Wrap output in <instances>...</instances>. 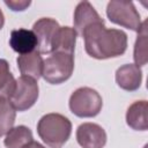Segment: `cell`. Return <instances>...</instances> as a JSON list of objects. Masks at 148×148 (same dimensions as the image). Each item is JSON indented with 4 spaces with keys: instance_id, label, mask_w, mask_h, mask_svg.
<instances>
[{
    "instance_id": "6da1fadb",
    "label": "cell",
    "mask_w": 148,
    "mask_h": 148,
    "mask_svg": "<svg viewBox=\"0 0 148 148\" xmlns=\"http://www.w3.org/2000/svg\"><path fill=\"white\" fill-rule=\"evenodd\" d=\"M82 37L86 52L95 59L116 58L124 54L127 49V35L123 30L106 29L104 21L87 27Z\"/></svg>"
},
{
    "instance_id": "7a4b0ae2",
    "label": "cell",
    "mask_w": 148,
    "mask_h": 148,
    "mask_svg": "<svg viewBox=\"0 0 148 148\" xmlns=\"http://www.w3.org/2000/svg\"><path fill=\"white\" fill-rule=\"evenodd\" d=\"M37 133L49 147L60 148L71 136L72 123L60 113H47L39 119Z\"/></svg>"
},
{
    "instance_id": "3957f363",
    "label": "cell",
    "mask_w": 148,
    "mask_h": 148,
    "mask_svg": "<svg viewBox=\"0 0 148 148\" xmlns=\"http://www.w3.org/2000/svg\"><path fill=\"white\" fill-rule=\"evenodd\" d=\"M74 71V57L69 53L53 52L44 60L42 76L51 84H60L67 81Z\"/></svg>"
},
{
    "instance_id": "277c9868",
    "label": "cell",
    "mask_w": 148,
    "mask_h": 148,
    "mask_svg": "<svg viewBox=\"0 0 148 148\" xmlns=\"http://www.w3.org/2000/svg\"><path fill=\"white\" fill-rule=\"evenodd\" d=\"M102 97L96 90L89 87L76 89L69 97L71 111L81 118H90L97 116L102 110Z\"/></svg>"
},
{
    "instance_id": "5b68a950",
    "label": "cell",
    "mask_w": 148,
    "mask_h": 148,
    "mask_svg": "<svg viewBox=\"0 0 148 148\" xmlns=\"http://www.w3.org/2000/svg\"><path fill=\"white\" fill-rule=\"evenodd\" d=\"M106 15L112 23L133 31H139L141 27L140 14L131 1H110L106 7Z\"/></svg>"
},
{
    "instance_id": "8992f818",
    "label": "cell",
    "mask_w": 148,
    "mask_h": 148,
    "mask_svg": "<svg viewBox=\"0 0 148 148\" xmlns=\"http://www.w3.org/2000/svg\"><path fill=\"white\" fill-rule=\"evenodd\" d=\"M38 83L36 80L21 76L16 80L15 88L8 101L15 111H25L30 109L38 98Z\"/></svg>"
},
{
    "instance_id": "52a82bcc",
    "label": "cell",
    "mask_w": 148,
    "mask_h": 148,
    "mask_svg": "<svg viewBox=\"0 0 148 148\" xmlns=\"http://www.w3.org/2000/svg\"><path fill=\"white\" fill-rule=\"evenodd\" d=\"M59 28V23L50 17H42L34 23L32 31L37 37V51L39 53H51L52 40Z\"/></svg>"
},
{
    "instance_id": "ba28073f",
    "label": "cell",
    "mask_w": 148,
    "mask_h": 148,
    "mask_svg": "<svg viewBox=\"0 0 148 148\" xmlns=\"http://www.w3.org/2000/svg\"><path fill=\"white\" fill-rule=\"evenodd\" d=\"M76 140L82 148H103L106 143V133L97 124L83 123L76 130Z\"/></svg>"
},
{
    "instance_id": "9c48e42d",
    "label": "cell",
    "mask_w": 148,
    "mask_h": 148,
    "mask_svg": "<svg viewBox=\"0 0 148 148\" xmlns=\"http://www.w3.org/2000/svg\"><path fill=\"white\" fill-rule=\"evenodd\" d=\"M142 81V72L134 64H126L119 67L116 72L117 84L127 91H134L140 88Z\"/></svg>"
},
{
    "instance_id": "30bf717a",
    "label": "cell",
    "mask_w": 148,
    "mask_h": 148,
    "mask_svg": "<svg viewBox=\"0 0 148 148\" xmlns=\"http://www.w3.org/2000/svg\"><path fill=\"white\" fill-rule=\"evenodd\" d=\"M9 45L12 49L22 54H28L35 51L37 47V37L32 30L16 29L13 30L9 38Z\"/></svg>"
},
{
    "instance_id": "8fae6325",
    "label": "cell",
    "mask_w": 148,
    "mask_h": 148,
    "mask_svg": "<svg viewBox=\"0 0 148 148\" xmlns=\"http://www.w3.org/2000/svg\"><path fill=\"white\" fill-rule=\"evenodd\" d=\"M103 21L95 8L88 1H81L74 12V30L82 36L83 30L95 22Z\"/></svg>"
},
{
    "instance_id": "7c38bea8",
    "label": "cell",
    "mask_w": 148,
    "mask_h": 148,
    "mask_svg": "<svg viewBox=\"0 0 148 148\" xmlns=\"http://www.w3.org/2000/svg\"><path fill=\"white\" fill-rule=\"evenodd\" d=\"M16 61L22 76H28L34 80H38L42 76L44 60L38 51L18 56Z\"/></svg>"
},
{
    "instance_id": "4fadbf2b",
    "label": "cell",
    "mask_w": 148,
    "mask_h": 148,
    "mask_svg": "<svg viewBox=\"0 0 148 148\" xmlns=\"http://www.w3.org/2000/svg\"><path fill=\"white\" fill-rule=\"evenodd\" d=\"M77 34L71 27H60L52 40L51 53L53 52H64L74 54L75 43Z\"/></svg>"
},
{
    "instance_id": "5bb4252c",
    "label": "cell",
    "mask_w": 148,
    "mask_h": 148,
    "mask_svg": "<svg viewBox=\"0 0 148 148\" xmlns=\"http://www.w3.org/2000/svg\"><path fill=\"white\" fill-rule=\"evenodd\" d=\"M148 103L147 101L134 102L126 112L127 125L135 131H147L148 128Z\"/></svg>"
},
{
    "instance_id": "9a60e30c",
    "label": "cell",
    "mask_w": 148,
    "mask_h": 148,
    "mask_svg": "<svg viewBox=\"0 0 148 148\" xmlns=\"http://www.w3.org/2000/svg\"><path fill=\"white\" fill-rule=\"evenodd\" d=\"M32 133L31 131L23 125L13 127L6 135L3 141L7 148H22L28 142L32 141Z\"/></svg>"
},
{
    "instance_id": "2e32d148",
    "label": "cell",
    "mask_w": 148,
    "mask_h": 148,
    "mask_svg": "<svg viewBox=\"0 0 148 148\" xmlns=\"http://www.w3.org/2000/svg\"><path fill=\"white\" fill-rule=\"evenodd\" d=\"M133 58L135 61V66L138 67L147 64V21L141 23V27L138 31Z\"/></svg>"
},
{
    "instance_id": "e0dca14e",
    "label": "cell",
    "mask_w": 148,
    "mask_h": 148,
    "mask_svg": "<svg viewBox=\"0 0 148 148\" xmlns=\"http://www.w3.org/2000/svg\"><path fill=\"white\" fill-rule=\"evenodd\" d=\"M16 112L8 98H0V136L7 134L15 123Z\"/></svg>"
},
{
    "instance_id": "ac0fdd59",
    "label": "cell",
    "mask_w": 148,
    "mask_h": 148,
    "mask_svg": "<svg viewBox=\"0 0 148 148\" xmlns=\"http://www.w3.org/2000/svg\"><path fill=\"white\" fill-rule=\"evenodd\" d=\"M15 79L9 71V65L7 60L0 59V98H9L14 88Z\"/></svg>"
},
{
    "instance_id": "d6986e66",
    "label": "cell",
    "mask_w": 148,
    "mask_h": 148,
    "mask_svg": "<svg viewBox=\"0 0 148 148\" xmlns=\"http://www.w3.org/2000/svg\"><path fill=\"white\" fill-rule=\"evenodd\" d=\"M5 3L9 7V8H12V10H14V12H22V10H24L27 7H29V5L31 3L29 0L28 1H8V0H6L5 1Z\"/></svg>"
},
{
    "instance_id": "ffe728a7",
    "label": "cell",
    "mask_w": 148,
    "mask_h": 148,
    "mask_svg": "<svg viewBox=\"0 0 148 148\" xmlns=\"http://www.w3.org/2000/svg\"><path fill=\"white\" fill-rule=\"evenodd\" d=\"M22 148H45L43 145H40L39 142H36V141H30V142H28L27 145H24Z\"/></svg>"
},
{
    "instance_id": "44dd1931",
    "label": "cell",
    "mask_w": 148,
    "mask_h": 148,
    "mask_svg": "<svg viewBox=\"0 0 148 148\" xmlns=\"http://www.w3.org/2000/svg\"><path fill=\"white\" fill-rule=\"evenodd\" d=\"M3 23H5V16H3V13H2V10L0 9V30L2 29V27H3Z\"/></svg>"
}]
</instances>
